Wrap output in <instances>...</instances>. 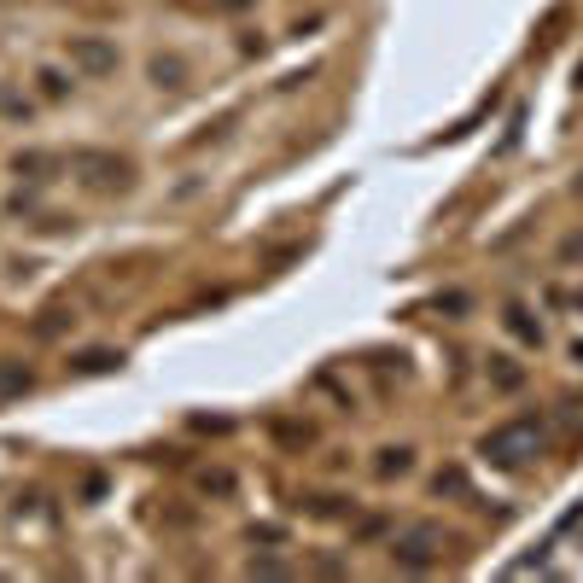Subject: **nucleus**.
I'll use <instances>...</instances> for the list:
<instances>
[{
  "mask_svg": "<svg viewBox=\"0 0 583 583\" xmlns=\"http://www.w3.org/2000/svg\"><path fill=\"white\" fill-rule=\"evenodd\" d=\"M543 420L537 414H519V420H502V426H490L484 432V444H479V455L484 461H496V467H525L531 455H543Z\"/></svg>",
  "mask_w": 583,
  "mask_h": 583,
  "instance_id": "f257e3e1",
  "label": "nucleus"
},
{
  "mask_svg": "<svg viewBox=\"0 0 583 583\" xmlns=\"http://www.w3.org/2000/svg\"><path fill=\"white\" fill-rule=\"evenodd\" d=\"M449 549V531L444 525H432V519H414L403 525L397 537H391V566H403V572H426V566H438Z\"/></svg>",
  "mask_w": 583,
  "mask_h": 583,
  "instance_id": "f03ea898",
  "label": "nucleus"
},
{
  "mask_svg": "<svg viewBox=\"0 0 583 583\" xmlns=\"http://www.w3.org/2000/svg\"><path fill=\"white\" fill-rule=\"evenodd\" d=\"M65 65L76 70V76H88V82H100V76H117V70H123V53H117L105 35H70Z\"/></svg>",
  "mask_w": 583,
  "mask_h": 583,
  "instance_id": "7ed1b4c3",
  "label": "nucleus"
},
{
  "mask_svg": "<svg viewBox=\"0 0 583 583\" xmlns=\"http://www.w3.org/2000/svg\"><path fill=\"white\" fill-rule=\"evenodd\" d=\"M70 175H82L88 187H123L129 181V158L123 152H100V146H76L65 158Z\"/></svg>",
  "mask_w": 583,
  "mask_h": 583,
  "instance_id": "20e7f679",
  "label": "nucleus"
},
{
  "mask_svg": "<svg viewBox=\"0 0 583 583\" xmlns=\"http://www.w3.org/2000/svg\"><path fill=\"white\" fill-rule=\"evenodd\" d=\"M146 82H152L158 94H181V88H187V59H181V53H158V59L146 65Z\"/></svg>",
  "mask_w": 583,
  "mask_h": 583,
  "instance_id": "39448f33",
  "label": "nucleus"
},
{
  "mask_svg": "<svg viewBox=\"0 0 583 583\" xmlns=\"http://www.w3.org/2000/svg\"><path fill=\"white\" fill-rule=\"evenodd\" d=\"M35 82H41V100L59 105V100H70V88H76L82 76H76V70H65V65H41V70H35Z\"/></svg>",
  "mask_w": 583,
  "mask_h": 583,
  "instance_id": "423d86ee",
  "label": "nucleus"
},
{
  "mask_svg": "<svg viewBox=\"0 0 583 583\" xmlns=\"http://www.w3.org/2000/svg\"><path fill=\"white\" fill-rule=\"evenodd\" d=\"M111 368H123V350H105V344H94V350L70 356V374H111Z\"/></svg>",
  "mask_w": 583,
  "mask_h": 583,
  "instance_id": "0eeeda50",
  "label": "nucleus"
},
{
  "mask_svg": "<svg viewBox=\"0 0 583 583\" xmlns=\"http://www.w3.org/2000/svg\"><path fill=\"white\" fill-rule=\"evenodd\" d=\"M374 473H379V479H409V473H414V449H409V444H391V449H379Z\"/></svg>",
  "mask_w": 583,
  "mask_h": 583,
  "instance_id": "6e6552de",
  "label": "nucleus"
},
{
  "mask_svg": "<svg viewBox=\"0 0 583 583\" xmlns=\"http://www.w3.org/2000/svg\"><path fill=\"white\" fill-rule=\"evenodd\" d=\"M502 321H508V333H514L519 344H543V321H537L525 304H508V315H502Z\"/></svg>",
  "mask_w": 583,
  "mask_h": 583,
  "instance_id": "1a4fd4ad",
  "label": "nucleus"
},
{
  "mask_svg": "<svg viewBox=\"0 0 583 583\" xmlns=\"http://www.w3.org/2000/svg\"><path fill=\"white\" fill-rule=\"evenodd\" d=\"M0 117H6V123H30V117H35V100L24 94V88L0 82Z\"/></svg>",
  "mask_w": 583,
  "mask_h": 583,
  "instance_id": "9d476101",
  "label": "nucleus"
},
{
  "mask_svg": "<svg viewBox=\"0 0 583 583\" xmlns=\"http://www.w3.org/2000/svg\"><path fill=\"white\" fill-rule=\"evenodd\" d=\"M35 385V374L24 368V362H0V403H12V397H24Z\"/></svg>",
  "mask_w": 583,
  "mask_h": 583,
  "instance_id": "9b49d317",
  "label": "nucleus"
},
{
  "mask_svg": "<svg viewBox=\"0 0 583 583\" xmlns=\"http://www.w3.org/2000/svg\"><path fill=\"white\" fill-rule=\"evenodd\" d=\"M490 379H496V391H519L525 385V368H514L508 356H490Z\"/></svg>",
  "mask_w": 583,
  "mask_h": 583,
  "instance_id": "f8f14e48",
  "label": "nucleus"
},
{
  "mask_svg": "<svg viewBox=\"0 0 583 583\" xmlns=\"http://www.w3.org/2000/svg\"><path fill=\"white\" fill-rule=\"evenodd\" d=\"M292 566L286 560H251V578H286Z\"/></svg>",
  "mask_w": 583,
  "mask_h": 583,
  "instance_id": "ddd939ff",
  "label": "nucleus"
},
{
  "mask_svg": "<svg viewBox=\"0 0 583 583\" xmlns=\"http://www.w3.org/2000/svg\"><path fill=\"white\" fill-rule=\"evenodd\" d=\"M205 6H216V12H245L251 0H205Z\"/></svg>",
  "mask_w": 583,
  "mask_h": 583,
  "instance_id": "4468645a",
  "label": "nucleus"
},
{
  "mask_svg": "<svg viewBox=\"0 0 583 583\" xmlns=\"http://www.w3.org/2000/svg\"><path fill=\"white\" fill-rule=\"evenodd\" d=\"M578 82H583V65H578Z\"/></svg>",
  "mask_w": 583,
  "mask_h": 583,
  "instance_id": "2eb2a0df",
  "label": "nucleus"
}]
</instances>
